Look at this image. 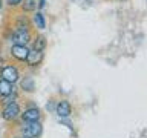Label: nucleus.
<instances>
[{
    "mask_svg": "<svg viewBox=\"0 0 147 138\" xmlns=\"http://www.w3.org/2000/svg\"><path fill=\"white\" fill-rule=\"evenodd\" d=\"M18 115H20V108H18V104L16 101H11V103H6V106L3 108V112H2V117L3 120H6V121H12V120H16Z\"/></svg>",
    "mask_w": 147,
    "mask_h": 138,
    "instance_id": "f257e3e1",
    "label": "nucleus"
},
{
    "mask_svg": "<svg viewBox=\"0 0 147 138\" xmlns=\"http://www.w3.org/2000/svg\"><path fill=\"white\" fill-rule=\"evenodd\" d=\"M41 124L38 121H32V123H26L25 127L22 129L23 137H31V138H38L41 135Z\"/></svg>",
    "mask_w": 147,
    "mask_h": 138,
    "instance_id": "f03ea898",
    "label": "nucleus"
},
{
    "mask_svg": "<svg viewBox=\"0 0 147 138\" xmlns=\"http://www.w3.org/2000/svg\"><path fill=\"white\" fill-rule=\"evenodd\" d=\"M14 45H18V46H26L28 41L31 40V34L28 29H16L12 34V39Z\"/></svg>",
    "mask_w": 147,
    "mask_h": 138,
    "instance_id": "7ed1b4c3",
    "label": "nucleus"
},
{
    "mask_svg": "<svg viewBox=\"0 0 147 138\" xmlns=\"http://www.w3.org/2000/svg\"><path fill=\"white\" fill-rule=\"evenodd\" d=\"M18 69L16 66H5L2 69V80L11 83V85H14L17 80H18Z\"/></svg>",
    "mask_w": 147,
    "mask_h": 138,
    "instance_id": "20e7f679",
    "label": "nucleus"
},
{
    "mask_svg": "<svg viewBox=\"0 0 147 138\" xmlns=\"http://www.w3.org/2000/svg\"><path fill=\"white\" fill-rule=\"evenodd\" d=\"M55 112H57V115L60 118H66L72 114V106L69 104V101L61 100V101H58L57 108H55Z\"/></svg>",
    "mask_w": 147,
    "mask_h": 138,
    "instance_id": "39448f33",
    "label": "nucleus"
},
{
    "mask_svg": "<svg viewBox=\"0 0 147 138\" xmlns=\"http://www.w3.org/2000/svg\"><path fill=\"white\" fill-rule=\"evenodd\" d=\"M28 54H29V49L26 48V46H18V45H14L11 48V55L14 58L20 60V62H25Z\"/></svg>",
    "mask_w": 147,
    "mask_h": 138,
    "instance_id": "423d86ee",
    "label": "nucleus"
},
{
    "mask_svg": "<svg viewBox=\"0 0 147 138\" xmlns=\"http://www.w3.org/2000/svg\"><path fill=\"white\" fill-rule=\"evenodd\" d=\"M41 117L40 110L37 108H31V109H26L25 112L22 114V118L25 123H32V121H38Z\"/></svg>",
    "mask_w": 147,
    "mask_h": 138,
    "instance_id": "0eeeda50",
    "label": "nucleus"
},
{
    "mask_svg": "<svg viewBox=\"0 0 147 138\" xmlns=\"http://www.w3.org/2000/svg\"><path fill=\"white\" fill-rule=\"evenodd\" d=\"M41 60H43V52L41 51H29V54H28L26 57V63L29 64V66H37V64L41 63Z\"/></svg>",
    "mask_w": 147,
    "mask_h": 138,
    "instance_id": "6e6552de",
    "label": "nucleus"
},
{
    "mask_svg": "<svg viewBox=\"0 0 147 138\" xmlns=\"http://www.w3.org/2000/svg\"><path fill=\"white\" fill-rule=\"evenodd\" d=\"M22 6L25 11H37V9L45 6V0H25Z\"/></svg>",
    "mask_w": 147,
    "mask_h": 138,
    "instance_id": "1a4fd4ad",
    "label": "nucleus"
},
{
    "mask_svg": "<svg viewBox=\"0 0 147 138\" xmlns=\"http://www.w3.org/2000/svg\"><path fill=\"white\" fill-rule=\"evenodd\" d=\"M12 85L11 83H8V81H5L0 78V97H9L12 94Z\"/></svg>",
    "mask_w": 147,
    "mask_h": 138,
    "instance_id": "9d476101",
    "label": "nucleus"
},
{
    "mask_svg": "<svg viewBox=\"0 0 147 138\" xmlns=\"http://www.w3.org/2000/svg\"><path fill=\"white\" fill-rule=\"evenodd\" d=\"M34 23H35V26L38 28V29H45V28H46L45 17H43V14H41L40 11H37L34 14Z\"/></svg>",
    "mask_w": 147,
    "mask_h": 138,
    "instance_id": "9b49d317",
    "label": "nucleus"
},
{
    "mask_svg": "<svg viewBox=\"0 0 147 138\" xmlns=\"http://www.w3.org/2000/svg\"><path fill=\"white\" fill-rule=\"evenodd\" d=\"M46 48V39L43 35H38L34 39V51H41L43 52V49Z\"/></svg>",
    "mask_w": 147,
    "mask_h": 138,
    "instance_id": "f8f14e48",
    "label": "nucleus"
},
{
    "mask_svg": "<svg viewBox=\"0 0 147 138\" xmlns=\"http://www.w3.org/2000/svg\"><path fill=\"white\" fill-rule=\"evenodd\" d=\"M22 87L25 91H28V92H32L34 91V80H32L31 77H26L25 80L22 81Z\"/></svg>",
    "mask_w": 147,
    "mask_h": 138,
    "instance_id": "ddd939ff",
    "label": "nucleus"
},
{
    "mask_svg": "<svg viewBox=\"0 0 147 138\" xmlns=\"http://www.w3.org/2000/svg\"><path fill=\"white\" fill-rule=\"evenodd\" d=\"M6 3L9 6H18V5L23 3V0H6Z\"/></svg>",
    "mask_w": 147,
    "mask_h": 138,
    "instance_id": "4468645a",
    "label": "nucleus"
},
{
    "mask_svg": "<svg viewBox=\"0 0 147 138\" xmlns=\"http://www.w3.org/2000/svg\"><path fill=\"white\" fill-rule=\"evenodd\" d=\"M2 8H3V2L0 0V11H2Z\"/></svg>",
    "mask_w": 147,
    "mask_h": 138,
    "instance_id": "2eb2a0df",
    "label": "nucleus"
},
{
    "mask_svg": "<svg viewBox=\"0 0 147 138\" xmlns=\"http://www.w3.org/2000/svg\"><path fill=\"white\" fill-rule=\"evenodd\" d=\"M14 138H23V137H14Z\"/></svg>",
    "mask_w": 147,
    "mask_h": 138,
    "instance_id": "dca6fc26",
    "label": "nucleus"
}]
</instances>
